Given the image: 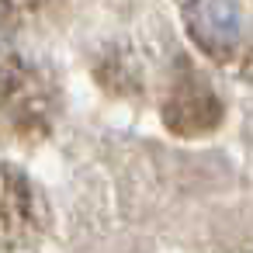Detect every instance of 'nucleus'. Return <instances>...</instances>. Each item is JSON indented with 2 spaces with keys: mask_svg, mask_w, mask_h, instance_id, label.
<instances>
[{
  "mask_svg": "<svg viewBox=\"0 0 253 253\" xmlns=\"http://www.w3.org/2000/svg\"><path fill=\"white\" fill-rule=\"evenodd\" d=\"M184 25L194 45L211 59H225L243 39V14L232 0H187Z\"/></svg>",
  "mask_w": 253,
  "mask_h": 253,
  "instance_id": "1",
  "label": "nucleus"
}]
</instances>
